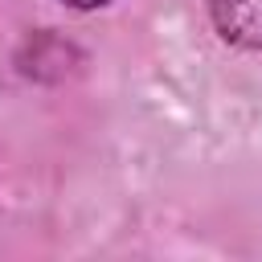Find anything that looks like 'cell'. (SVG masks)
I'll return each mask as SVG.
<instances>
[{"label":"cell","instance_id":"cell-2","mask_svg":"<svg viewBox=\"0 0 262 262\" xmlns=\"http://www.w3.org/2000/svg\"><path fill=\"white\" fill-rule=\"evenodd\" d=\"M61 4H70V8H102L106 0H61Z\"/></svg>","mask_w":262,"mask_h":262},{"label":"cell","instance_id":"cell-1","mask_svg":"<svg viewBox=\"0 0 262 262\" xmlns=\"http://www.w3.org/2000/svg\"><path fill=\"white\" fill-rule=\"evenodd\" d=\"M213 25L229 45L262 49V0H213Z\"/></svg>","mask_w":262,"mask_h":262}]
</instances>
